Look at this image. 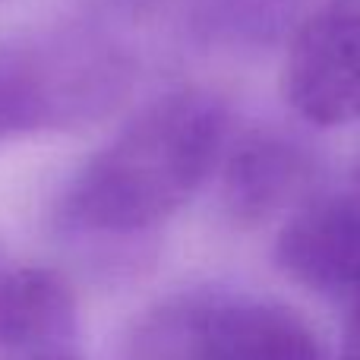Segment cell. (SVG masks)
Instances as JSON below:
<instances>
[{
  "label": "cell",
  "mask_w": 360,
  "mask_h": 360,
  "mask_svg": "<svg viewBox=\"0 0 360 360\" xmlns=\"http://www.w3.org/2000/svg\"><path fill=\"white\" fill-rule=\"evenodd\" d=\"M275 262L319 294H360V171L294 209L275 240Z\"/></svg>",
  "instance_id": "cell-4"
},
{
  "label": "cell",
  "mask_w": 360,
  "mask_h": 360,
  "mask_svg": "<svg viewBox=\"0 0 360 360\" xmlns=\"http://www.w3.org/2000/svg\"><path fill=\"white\" fill-rule=\"evenodd\" d=\"M76 300L57 272L0 269V360H38L70 351Z\"/></svg>",
  "instance_id": "cell-7"
},
{
  "label": "cell",
  "mask_w": 360,
  "mask_h": 360,
  "mask_svg": "<svg viewBox=\"0 0 360 360\" xmlns=\"http://www.w3.org/2000/svg\"><path fill=\"white\" fill-rule=\"evenodd\" d=\"M310 177L313 162L297 143L281 133L253 130L221 158L224 209L240 224H262L297 199H307Z\"/></svg>",
  "instance_id": "cell-6"
},
{
  "label": "cell",
  "mask_w": 360,
  "mask_h": 360,
  "mask_svg": "<svg viewBox=\"0 0 360 360\" xmlns=\"http://www.w3.org/2000/svg\"><path fill=\"white\" fill-rule=\"evenodd\" d=\"M136 86L130 51L86 25L0 38V143L70 133L117 114Z\"/></svg>",
  "instance_id": "cell-2"
},
{
  "label": "cell",
  "mask_w": 360,
  "mask_h": 360,
  "mask_svg": "<svg viewBox=\"0 0 360 360\" xmlns=\"http://www.w3.org/2000/svg\"><path fill=\"white\" fill-rule=\"evenodd\" d=\"M228 108L205 89L143 105L67 184L60 218L82 234H139L177 215L221 165Z\"/></svg>",
  "instance_id": "cell-1"
},
{
  "label": "cell",
  "mask_w": 360,
  "mask_h": 360,
  "mask_svg": "<svg viewBox=\"0 0 360 360\" xmlns=\"http://www.w3.org/2000/svg\"><path fill=\"white\" fill-rule=\"evenodd\" d=\"M285 98L307 124L342 127L360 120V10L326 6L291 38Z\"/></svg>",
  "instance_id": "cell-3"
},
{
  "label": "cell",
  "mask_w": 360,
  "mask_h": 360,
  "mask_svg": "<svg viewBox=\"0 0 360 360\" xmlns=\"http://www.w3.org/2000/svg\"><path fill=\"white\" fill-rule=\"evenodd\" d=\"M4 4H6V0H0V6H4Z\"/></svg>",
  "instance_id": "cell-11"
},
{
  "label": "cell",
  "mask_w": 360,
  "mask_h": 360,
  "mask_svg": "<svg viewBox=\"0 0 360 360\" xmlns=\"http://www.w3.org/2000/svg\"><path fill=\"white\" fill-rule=\"evenodd\" d=\"M127 6H152V4H162V0H120Z\"/></svg>",
  "instance_id": "cell-10"
},
{
  "label": "cell",
  "mask_w": 360,
  "mask_h": 360,
  "mask_svg": "<svg viewBox=\"0 0 360 360\" xmlns=\"http://www.w3.org/2000/svg\"><path fill=\"white\" fill-rule=\"evenodd\" d=\"M38 360H86V357H76L73 351H60V354H48V357H38Z\"/></svg>",
  "instance_id": "cell-9"
},
{
  "label": "cell",
  "mask_w": 360,
  "mask_h": 360,
  "mask_svg": "<svg viewBox=\"0 0 360 360\" xmlns=\"http://www.w3.org/2000/svg\"><path fill=\"white\" fill-rule=\"evenodd\" d=\"M342 360H360V307L351 313L348 326H345V342H342Z\"/></svg>",
  "instance_id": "cell-8"
},
{
  "label": "cell",
  "mask_w": 360,
  "mask_h": 360,
  "mask_svg": "<svg viewBox=\"0 0 360 360\" xmlns=\"http://www.w3.org/2000/svg\"><path fill=\"white\" fill-rule=\"evenodd\" d=\"M193 360H323L316 332L275 300L193 304Z\"/></svg>",
  "instance_id": "cell-5"
}]
</instances>
